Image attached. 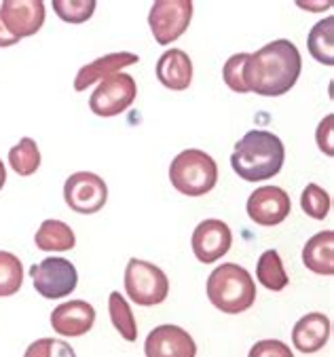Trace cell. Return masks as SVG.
Listing matches in <instances>:
<instances>
[{
    "mask_svg": "<svg viewBox=\"0 0 334 357\" xmlns=\"http://www.w3.org/2000/svg\"><path fill=\"white\" fill-rule=\"evenodd\" d=\"M303 70V59L294 43L278 38L256 53H248L243 63V85L248 91L278 98L288 93Z\"/></svg>",
    "mask_w": 334,
    "mask_h": 357,
    "instance_id": "6da1fadb",
    "label": "cell"
},
{
    "mask_svg": "<svg viewBox=\"0 0 334 357\" xmlns=\"http://www.w3.org/2000/svg\"><path fill=\"white\" fill-rule=\"evenodd\" d=\"M248 216L260 227L282 225L292 209L290 195L280 186H260L248 199Z\"/></svg>",
    "mask_w": 334,
    "mask_h": 357,
    "instance_id": "30bf717a",
    "label": "cell"
},
{
    "mask_svg": "<svg viewBox=\"0 0 334 357\" xmlns=\"http://www.w3.org/2000/svg\"><path fill=\"white\" fill-rule=\"evenodd\" d=\"M303 262L311 273L334 275V231L313 235L303 248Z\"/></svg>",
    "mask_w": 334,
    "mask_h": 357,
    "instance_id": "ac0fdd59",
    "label": "cell"
},
{
    "mask_svg": "<svg viewBox=\"0 0 334 357\" xmlns=\"http://www.w3.org/2000/svg\"><path fill=\"white\" fill-rule=\"evenodd\" d=\"M5 182H7V169H5V163H3V159H0V190H3Z\"/></svg>",
    "mask_w": 334,
    "mask_h": 357,
    "instance_id": "d6a6232c",
    "label": "cell"
},
{
    "mask_svg": "<svg viewBox=\"0 0 334 357\" xmlns=\"http://www.w3.org/2000/svg\"><path fill=\"white\" fill-rule=\"evenodd\" d=\"M20 38H15L13 34H9V30L3 26V20H0V47H11L15 45Z\"/></svg>",
    "mask_w": 334,
    "mask_h": 357,
    "instance_id": "4dcf8cb0",
    "label": "cell"
},
{
    "mask_svg": "<svg viewBox=\"0 0 334 357\" xmlns=\"http://www.w3.org/2000/svg\"><path fill=\"white\" fill-rule=\"evenodd\" d=\"M136 96H138V87H136L133 77L119 73V75H112V77L100 81V85L96 87V91L89 98V108L93 114L110 119V116L125 112L133 102H136Z\"/></svg>",
    "mask_w": 334,
    "mask_h": 357,
    "instance_id": "52a82bcc",
    "label": "cell"
},
{
    "mask_svg": "<svg viewBox=\"0 0 334 357\" xmlns=\"http://www.w3.org/2000/svg\"><path fill=\"white\" fill-rule=\"evenodd\" d=\"M301 9H311V11H319V9H330L332 3H321V5H305V3H298Z\"/></svg>",
    "mask_w": 334,
    "mask_h": 357,
    "instance_id": "1f68e13d",
    "label": "cell"
},
{
    "mask_svg": "<svg viewBox=\"0 0 334 357\" xmlns=\"http://www.w3.org/2000/svg\"><path fill=\"white\" fill-rule=\"evenodd\" d=\"M53 11L66 24H85L96 13V0H53Z\"/></svg>",
    "mask_w": 334,
    "mask_h": 357,
    "instance_id": "d4e9b609",
    "label": "cell"
},
{
    "mask_svg": "<svg viewBox=\"0 0 334 357\" xmlns=\"http://www.w3.org/2000/svg\"><path fill=\"white\" fill-rule=\"evenodd\" d=\"M330 330V319L324 313H307L292 330V344L301 353H317L328 342Z\"/></svg>",
    "mask_w": 334,
    "mask_h": 357,
    "instance_id": "e0dca14e",
    "label": "cell"
},
{
    "mask_svg": "<svg viewBox=\"0 0 334 357\" xmlns=\"http://www.w3.org/2000/svg\"><path fill=\"white\" fill-rule=\"evenodd\" d=\"M125 292L138 307H155L167 298V275L153 262L131 258L125 268Z\"/></svg>",
    "mask_w": 334,
    "mask_h": 357,
    "instance_id": "5b68a950",
    "label": "cell"
},
{
    "mask_svg": "<svg viewBox=\"0 0 334 357\" xmlns=\"http://www.w3.org/2000/svg\"><path fill=\"white\" fill-rule=\"evenodd\" d=\"M0 20L15 38L34 36L45 24V3L40 0H7L0 7Z\"/></svg>",
    "mask_w": 334,
    "mask_h": 357,
    "instance_id": "8fae6325",
    "label": "cell"
},
{
    "mask_svg": "<svg viewBox=\"0 0 334 357\" xmlns=\"http://www.w3.org/2000/svg\"><path fill=\"white\" fill-rule=\"evenodd\" d=\"M332 131H334V116L328 114L319 127H317V133H315V139H317V146L324 155L332 157L334 155V142H332Z\"/></svg>",
    "mask_w": 334,
    "mask_h": 357,
    "instance_id": "f546056e",
    "label": "cell"
},
{
    "mask_svg": "<svg viewBox=\"0 0 334 357\" xmlns=\"http://www.w3.org/2000/svg\"><path fill=\"white\" fill-rule=\"evenodd\" d=\"M233 243V235L227 222L222 220H204L192 233V252L199 262L212 264L222 258Z\"/></svg>",
    "mask_w": 334,
    "mask_h": 357,
    "instance_id": "4fadbf2b",
    "label": "cell"
},
{
    "mask_svg": "<svg viewBox=\"0 0 334 357\" xmlns=\"http://www.w3.org/2000/svg\"><path fill=\"white\" fill-rule=\"evenodd\" d=\"M256 277L262 288L271 290V292H282L290 283L288 273L284 271L282 258L275 250L262 252V256L258 258V264H256Z\"/></svg>",
    "mask_w": 334,
    "mask_h": 357,
    "instance_id": "ffe728a7",
    "label": "cell"
},
{
    "mask_svg": "<svg viewBox=\"0 0 334 357\" xmlns=\"http://www.w3.org/2000/svg\"><path fill=\"white\" fill-rule=\"evenodd\" d=\"M248 357H294V353L286 342L269 338V340H258L250 349Z\"/></svg>",
    "mask_w": 334,
    "mask_h": 357,
    "instance_id": "f1b7e54d",
    "label": "cell"
},
{
    "mask_svg": "<svg viewBox=\"0 0 334 357\" xmlns=\"http://www.w3.org/2000/svg\"><path fill=\"white\" fill-rule=\"evenodd\" d=\"M172 186L186 197L208 195L218 182V165L216 161L197 149L182 151L169 165Z\"/></svg>",
    "mask_w": 334,
    "mask_h": 357,
    "instance_id": "277c9868",
    "label": "cell"
},
{
    "mask_svg": "<svg viewBox=\"0 0 334 357\" xmlns=\"http://www.w3.org/2000/svg\"><path fill=\"white\" fill-rule=\"evenodd\" d=\"M22 285H24L22 260L11 252L0 250V298L17 294L22 290Z\"/></svg>",
    "mask_w": 334,
    "mask_h": 357,
    "instance_id": "cb8c5ba5",
    "label": "cell"
},
{
    "mask_svg": "<svg viewBox=\"0 0 334 357\" xmlns=\"http://www.w3.org/2000/svg\"><path fill=\"white\" fill-rule=\"evenodd\" d=\"M9 165L17 176H32L40 167V151L32 137H22L9 151Z\"/></svg>",
    "mask_w": 334,
    "mask_h": 357,
    "instance_id": "603a6c76",
    "label": "cell"
},
{
    "mask_svg": "<svg viewBox=\"0 0 334 357\" xmlns=\"http://www.w3.org/2000/svg\"><path fill=\"white\" fill-rule=\"evenodd\" d=\"M309 53L326 66L334 63V17L319 20L309 32Z\"/></svg>",
    "mask_w": 334,
    "mask_h": 357,
    "instance_id": "44dd1931",
    "label": "cell"
},
{
    "mask_svg": "<svg viewBox=\"0 0 334 357\" xmlns=\"http://www.w3.org/2000/svg\"><path fill=\"white\" fill-rule=\"evenodd\" d=\"M301 205H303V211L307 213L309 218L313 220H324L328 213H330V195L319 188L317 184H307V188L303 190V197H301Z\"/></svg>",
    "mask_w": 334,
    "mask_h": 357,
    "instance_id": "484cf974",
    "label": "cell"
},
{
    "mask_svg": "<svg viewBox=\"0 0 334 357\" xmlns=\"http://www.w3.org/2000/svg\"><path fill=\"white\" fill-rule=\"evenodd\" d=\"M248 53H237L233 57H229L225 61L222 68V79L227 83V87H231L237 93H248L245 85H243V63H245Z\"/></svg>",
    "mask_w": 334,
    "mask_h": 357,
    "instance_id": "83f0119b",
    "label": "cell"
},
{
    "mask_svg": "<svg viewBox=\"0 0 334 357\" xmlns=\"http://www.w3.org/2000/svg\"><path fill=\"white\" fill-rule=\"evenodd\" d=\"M208 298L218 311L237 315L256 303V283L243 266L227 262L210 273Z\"/></svg>",
    "mask_w": 334,
    "mask_h": 357,
    "instance_id": "3957f363",
    "label": "cell"
},
{
    "mask_svg": "<svg viewBox=\"0 0 334 357\" xmlns=\"http://www.w3.org/2000/svg\"><path fill=\"white\" fill-rule=\"evenodd\" d=\"M34 243L43 252H70L77 245V237L66 222L45 220L34 235Z\"/></svg>",
    "mask_w": 334,
    "mask_h": 357,
    "instance_id": "d6986e66",
    "label": "cell"
},
{
    "mask_svg": "<svg viewBox=\"0 0 334 357\" xmlns=\"http://www.w3.org/2000/svg\"><path fill=\"white\" fill-rule=\"evenodd\" d=\"M192 17L190 0H159L151 7L149 26L159 45H169L180 38Z\"/></svg>",
    "mask_w": 334,
    "mask_h": 357,
    "instance_id": "ba28073f",
    "label": "cell"
},
{
    "mask_svg": "<svg viewBox=\"0 0 334 357\" xmlns=\"http://www.w3.org/2000/svg\"><path fill=\"white\" fill-rule=\"evenodd\" d=\"M24 357H77V353L68 342H63V340L40 338L26 349Z\"/></svg>",
    "mask_w": 334,
    "mask_h": 357,
    "instance_id": "4316f807",
    "label": "cell"
},
{
    "mask_svg": "<svg viewBox=\"0 0 334 357\" xmlns=\"http://www.w3.org/2000/svg\"><path fill=\"white\" fill-rule=\"evenodd\" d=\"M157 79L172 91H184L192 81V61L182 49L165 51L157 61Z\"/></svg>",
    "mask_w": 334,
    "mask_h": 357,
    "instance_id": "2e32d148",
    "label": "cell"
},
{
    "mask_svg": "<svg viewBox=\"0 0 334 357\" xmlns=\"http://www.w3.org/2000/svg\"><path fill=\"white\" fill-rule=\"evenodd\" d=\"M108 313H110V321H112L114 330L127 342L138 340V324H136V317H133L131 307L121 296V292H112L110 294V298H108Z\"/></svg>",
    "mask_w": 334,
    "mask_h": 357,
    "instance_id": "7402d4cb",
    "label": "cell"
},
{
    "mask_svg": "<svg viewBox=\"0 0 334 357\" xmlns=\"http://www.w3.org/2000/svg\"><path fill=\"white\" fill-rule=\"evenodd\" d=\"M131 63H138V55L136 53H127V51H121V53H108L87 66H83L79 70V75L75 79V89L77 91H85L87 87H91L93 83H100L112 75H119L123 68L131 66Z\"/></svg>",
    "mask_w": 334,
    "mask_h": 357,
    "instance_id": "9a60e30c",
    "label": "cell"
},
{
    "mask_svg": "<svg viewBox=\"0 0 334 357\" xmlns=\"http://www.w3.org/2000/svg\"><path fill=\"white\" fill-rule=\"evenodd\" d=\"M144 353L146 357H195L197 344L184 328L163 324L146 336Z\"/></svg>",
    "mask_w": 334,
    "mask_h": 357,
    "instance_id": "7c38bea8",
    "label": "cell"
},
{
    "mask_svg": "<svg viewBox=\"0 0 334 357\" xmlns=\"http://www.w3.org/2000/svg\"><path fill=\"white\" fill-rule=\"evenodd\" d=\"M63 199L77 213H96L106 205L108 186L98 174L77 172L63 184Z\"/></svg>",
    "mask_w": 334,
    "mask_h": 357,
    "instance_id": "9c48e42d",
    "label": "cell"
},
{
    "mask_svg": "<svg viewBox=\"0 0 334 357\" xmlns=\"http://www.w3.org/2000/svg\"><path fill=\"white\" fill-rule=\"evenodd\" d=\"M286 161L284 142L264 129L248 131L231 155V165L245 182H262L278 176Z\"/></svg>",
    "mask_w": 334,
    "mask_h": 357,
    "instance_id": "7a4b0ae2",
    "label": "cell"
},
{
    "mask_svg": "<svg viewBox=\"0 0 334 357\" xmlns=\"http://www.w3.org/2000/svg\"><path fill=\"white\" fill-rule=\"evenodd\" d=\"M96 324V309L85 301L61 303L51 313V328L66 338L85 336Z\"/></svg>",
    "mask_w": 334,
    "mask_h": 357,
    "instance_id": "5bb4252c",
    "label": "cell"
},
{
    "mask_svg": "<svg viewBox=\"0 0 334 357\" xmlns=\"http://www.w3.org/2000/svg\"><path fill=\"white\" fill-rule=\"evenodd\" d=\"M30 275H32L36 292L49 301L68 296L70 292L77 290V283H79L77 266L70 260L59 258V256H51L34 264L30 268Z\"/></svg>",
    "mask_w": 334,
    "mask_h": 357,
    "instance_id": "8992f818",
    "label": "cell"
}]
</instances>
